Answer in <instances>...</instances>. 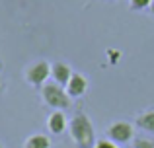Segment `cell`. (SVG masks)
Instances as JSON below:
<instances>
[{"instance_id":"cell-1","label":"cell","mask_w":154,"mask_h":148,"mask_svg":"<svg viewBox=\"0 0 154 148\" xmlns=\"http://www.w3.org/2000/svg\"><path fill=\"white\" fill-rule=\"evenodd\" d=\"M68 134H70L72 142L76 148H94L96 146V129L92 125L90 117L84 111L72 115L68 121Z\"/></svg>"},{"instance_id":"cell-2","label":"cell","mask_w":154,"mask_h":148,"mask_svg":"<svg viewBox=\"0 0 154 148\" xmlns=\"http://www.w3.org/2000/svg\"><path fill=\"white\" fill-rule=\"evenodd\" d=\"M41 99L45 105L53 107L55 111H66L68 107L72 105L70 95L66 94L63 86H59L57 82H47L45 86L41 88Z\"/></svg>"},{"instance_id":"cell-3","label":"cell","mask_w":154,"mask_h":148,"mask_svg":"<svg viewBox=\"0 0 154 148\" xmlns=\"http://www.w3.org/2000/svg\"><path fill=\"white\" fill-rule=\"evenodd\" d=\"M51 76V65L47 61H33L23 70V80L33 88H43Z\"/></svg>"},{"instance_id":"cell-4","label":"cell","mask_w":154,"mask_h":148,"mask_svg":"<svg viewBox=\"0 0 154 148\" xmlns=\"http://www.w3.org/2000/svg\"><path fill=\"white\" fill-rule=\"evenodd\" d=\"M105 137L109 140H113L115 144H127V142L135 140V127L129 121H117L111 123V125L105 129Z\"/></svg>"},{"instance_id":"cell-5","label":"cell","mask_w":154,"mask_h":148,"mask_svg":"<svg viewBox=\"0 0 154 148\" xmlns=\"http://www.w3.org/2000/svg\"><path fill=\"white\" fill-rule=\"evenodd\" d=\"M72 74H74V70H72L70 65H66V62H63V61L51 62V78H53V82H57L59 86L66 88V84L70 82Z\"/></svg>"},{"instance_id":"cell-6","label":"cell","mask_w":154,"mask_h":148,"mask_svg":"<svg viewBox=\"0 0 154 148\" xmlns=\"http://www.w3.org/2000/svg\"><path fill=\"white\" fill-rule=\"evenodd\" d=\"M64 90H66L68 95H70V99L82 98V95L88 92V80H86V76L80 74V72H74V74H72V78H70V82L66 84Z\"/></svg>"},{"instance_id":"cell-7","label":"cell","mask_w":154,"mask_h":148,"mask_svg":"<svg viewBox=\"0 0 154 148\" xmlns=\"http://www.w3.org/2000/svg\"><path fill=\"white\" fill-rule=\"evenodd\" d=\"M47 129L51 134H63L64 131H68V119L64 111H53L47 117Z\"/></svg>"},{"instance_id":"cell-8","label":"cell","mask_w":154,"mask_h":148,"mask_svg":"<svg viewBox=\"0 0 154 148\" xmlns=\"http://www.w3.org/2000/svg\"><path fill=\"white\" fill-rule=\"evenodd\" d=\"M135 125L139 129L146 131V133H154V109H146L135 117Z\"/></svg>"},{"instance_id":"cell-9","label":"cell","mask_w":154,"mask_h":148,"mask_svg":"<svg viewBox=\"0 0 154 148\" xmlns=\"http://www.w3.org/2000/svg\"><path fill=\"white\" fill-rule=\"evenodd\" d=\"M23 148H51V138L43 133H35L23 140Z\"/></svg>"},{"instance_id":"cell-10","label":"cell","mask_w":154,"mask_h":148,"mask_svg":"<svg viewBox=\"0 0 154 148\" xmlns=\"http://www.w3.org/2000/svg\"><path fill=\"white\" fill-rule=\"evenodd\" d=\"M133 148H154V138L135 137V140H133Z\"/></svg>"},{"instance_id":"cell-11","label":"cell","mask_w":154,"mask_h":148,"mask_svg":"<svg viewBox=\"0 0 154 148\" xmlns=\"http://www.w3.org/2000/svg\"><path fill=\"white\" fill-rule=\"evenodd\" d=\"M152 0H129V6H131V10L139 12V10H144V8H150Z\"/></svg>"},{"instance_id":"cell-12","label":"cell","mask_w":154,"mask_h":148,"mask_svg":"<svg viewBox=\"0 0 154 148\" xmlns=\"http://www.w3.org/2000/svg\"><path fill=\"white\" fill-rule=\"evenodd\" d=\"M94 148H119V144H115V142L109 140L107 137H103V138H98V140H96Z\"/></svg>"},{"instance_id":"cell-13","label":"cell","mask_w":154,"mask_h":148,"mask_svg":"<svg viewBox=\"0 0 154 148\" xmlns=\"http://www.w3.org/2000/svg\"><path fill=\"white\" fill-rule=\"evenodd\" d=\"M6 92V84H4V80L0 78V94H4Z\"/></svg>"},{"instance_id":"cell-14","label":"cell","mask_w":154,"mask_h":148,"mask_svg":"<svg viewBox=\"0 0 154 148\" xmlns=\"http://www.w3.org/2000/svg\"><path fill=\"white\" fill-rule=\"evenodd\" d=\"M148 10H150V14L154 16V0H152V4H150V8H148Z\"/></svg>"},{"instance_id":"cell-15","label":"cell","mask_w":154,"mask_h":148,"mask_svg":"<svg viewBox=\"0 0 154 148\" xmlns=\"http://www.w3.org/2000/svg\"><path fill=\"white\" fill-rule=\"evenodd\" d=\"M0 148H4V144H2V142H0Z\"/></svg>"},{"instance_id":"cell-16","label":"cell","mask_w":154,"mask_h":148,"mask_svg":"<svg viewBox=\"0 0 154 148\" xmlns=\"http://www.w3.org/2000/svg\"><path fill=\"white\" fill-rule=\"evenodd\" d=\"M107 2H111V0H107Z\"/></svg>"}]
</instances>
